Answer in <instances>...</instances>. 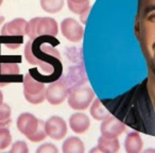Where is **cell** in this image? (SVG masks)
<instances>
[{
	"label": "cell",
	"mask_w": 155,
	"mask_h": 153,
	"mask_svg": "<svg viewBox=\"0 0 155 153\" xmlns=\"http://www.w3.org/2000/svg\"><path fill=\"white\" fill-rule=\"evenodd\" d=\"M39 36L30 39L25 47V58L31 65L38 66L44 72H52V75L61 73L62 64L61 55L58 50L53 49L50 45H46V42L51 36Z\"/></svg>",
	"instance_id": "6da1fadb"
},
{
	"label": "cell",
	"mask_w": 155,
	"mask_h": 153,
	"mask_svg": "<svg viewBox=\"0 0 155 153\" xmlns=\"http://www.w3.org/2000/svg\"><path fill=\"white\" fill-rule=\"evenodd\" d=\"M17 128L20 133L33 142L41 141L47 136L45 122L30 113H22L18 116Z\"/></svg>",
	"instance_id": "7a4b0ae2"
},
{
	"label": "cell",
	"mask_w": 155,
	"mask_h": 153,
	"mask_svg": "<svg viewBox=\"0 0 155 153\" xmlns=\"http://www.w3.org/2000/svg\"><path fill=\"white\" fill-rule=\"evenodd\" d=\"M58 33V22L51 17H35L28 22L27 35L30 39L39 36H56Z\"/></svg>",
	"instance_id": "3957f363"
},
{
	"label": "cell",
	"mask_w": 155,
	"mask_h": 153,
	"mask_svg": "<svg viewBox=\"0 0 155 153\" xmlns=\"http://www.w3.org/2000/svg\"><path fill=\"white\" fill-rule=\"evenodd\" d=\"M95 93L89 86H79L68 91V104L72 110L84 111L91 105Z\"/></svg>",
	"instance_id": "277c9868"
},
{
	"label": "cell",
	"mask_w": 155,
	"mask_h": 153,
	"mask_svg": "<svg viewBox=\"0 0 155 153\" xmlns=\"http://www.w3.org/2000/svg\"><path fill=\"white\" fill-rule=\"evenodd\" d=\"M46 86L44 82L35 80L30 73L24 78V96L31 104H41L46 99Z\"/></svg>",
	"instance_id": "5b68a950"
},
{
	"label": "cell",
	"mask_w": 155,
	"mask_h": 153,
	"mask_svg": "<svg viewBox=\"0 0 155 153\" xmlns=\"http://www.w3.org/2000/svg\"><path fill=\"white\" fill-rule=\"evenodd\" d=\"M24 75H20L18 64L0 61V87L7 86L10 83L24 82Z\"/></svg>",
	"instance_id": "8992f818"
},
{
	"label": "cell",
	"mask_w": 155,
	"mask_h": 153,
	"mask_svg": "<svg viewBox=\"0 0 155 153\" xmlns=\"http://www.w3.org/2000/svg\"><path fill=\"white\" fill-rule=\"evenodd\" d=\"M63 81L65 82V84L68 87V91L74 87L82 86V85L86 84L88 79H87L86 72L83 64L81 63L79 66H71L69 67V69L62 75Z\"/></svg>",
	"instance_id": "52a82bcc"
},
{
	"label": "cell",
	"mask_w": 155,
	"mask_h": 153,
	"mask_svg": "<svg viewBox=\"0 0 155 153\" xmlns=\"http://www.w3.org/2000/svg\"><path fill=\"white\" fill-rule=\"evenodd\" d=\"M67 96H68V87L62 79L50 83L46 89V99L52 105H58L63 103Z\"/></svg>",
	"instance_id": "ba28073f"
},
{
	"label": "cell",
	"mask_w": 155,
	"mask_h": 153,
	"mask_svg": "<svg viewBox=\"0 0 155 153\" xmlns=\"http://www.w3.org/2000/svg\"><path fill=\"white\" fill-rule=\"evenodd\" d=\"M28 22L24 18H16L7 22L1 29V36L7 38H18L24 41V36L27 34Z\"/></svg>",
	"instance_id": "9c48e42d"
},
{
	"label": "cell",
	"mask_w": 155,
	"mask_h": 153,
	"mask_svg": "<svg viewBox=\"0 0 155 153\" xmlns=\"http://www.w3.org/2000/svg\"><path fill=\"white\" fill-rule=\"evenodd\" d=\"M61 31L65 38L71 43H79L83 38L84 29L73 18H66L61 24Z\"/></svg>",
	"instance_id": "30bf717a"
},
{
	"label": "cell",
	"mask_w": 155,
	"mask_h": 153,
	"mask_svg": "<svg viewBox=\"0 0 155 153\" xmlns=\"http://www.w3.org/2000/svg\"><path fill=\"white\" fill-rule=\"evenodd\" d=\"M47 136L54 140H61L67 134V123L58 116H52L45 122Z\"/></svg>",
	"instance_id": "8fae6325"
},
{
	"label": "cell",
	"mask_w": 155,
	"mask_h": 153,
	"mask_svg": "<svg viewBox=\"0 0 155 153\" xmlns=\"http://www.w3.org/2000/svg\"><path fill=\"white\" fill-rule=\"evenodd\" d=\"M125 125L115 117H108L104 119L100 127V131L103 136L106 137H118L125 131Z\"/></svg>",
	"instance_id": "7c38bea8"
},
{
	"label": "cell",
	"mask_w": 155,
	"mask_h": 153,
	"mask_svg": "<svg viewBox=\"0 0 155 153\" xmlns=\"http://www.w3.org/2000/svg\"><path fill=\"white\" fill-rule=\"evenodd\" d=\"M69 125L71 130L77 134H83L89 129L91 121L87 115L83 113H74L69 118Z\"/></svg>",
	"instance_id": "4fadbf2b"
},
{
	"label": "cell",
	"mask_w": 155,
	"mask_h": 153,
	"mask_svg": "<svg viewBox=\"0 0 155 153\" xmlns=\"http://www.w3.org/2000/svg\"><path fill=\"white\" fill-rule=\"evenodd\" d=\"M143 141L141 136L137 132H131L127 134L124 140V148L127 153H139L142 150Z\"/></svg>",
	"instance_id": "5bb4252c"
},
{
	"label": "cell",
	"mask_w": 155,
	"mask_h": 153,
	"mask_svg": "<svg viewBox=\"0 0 155 153\" xmlns=\"http://www.w3.org/2000/svg\"><path fill=\"white\" fill-rule=\"evenodd\" d=\"M98 149L104 153H115L119 151L120 144L117 137H106L102 135L98 139Z\"/></svg>",
	"instance_id": "9a60e30c"
},
{
	"label": "cell",
	"mask_w": 155,
	"mask_h": 153,
	"mask_svg": "<svg viewBox=\"0 0 155 153\" xmlns=\"http://www.w3.org/2000/svg\"><path fill=\"white\" fill-rule=\"evenodd\" d=\"M85 147L80 138L71 136L68 137L63 144V152L64 153H84Z\"/></svg>",
	"instance_id": "2e32d148"
},
{
	"label": "cell",
	"mask_w": 155,
	"mask_h": 153,
	"mask_svg": "<svg viewBox=\"0 0 155 153\" xmlns=\"http://www.w3.org/2000/svg\"><path fill=\"white\" fill-rule=\"evenodd\" d=\"M91 115L96 120L103 121L104 119L108 118L110 116V113L104 108V105L99 99H96L91 108Z\"/></svg>",
	"instance_id": "e0dca14e"
},
{
	"label": "cell",
	"mask_w": 155,
	"mask_h": 153,
	"mask_svg": "<svg viewBox=\"0 0 155 153\" xmlns=\"http://www.w3.org/2000/svg\"><path fill=\"white\" fill-rule=\"evenodd\" d=\"M41 7L50 14L58 13L64 7V0H41Z\"/></svg>",
	"instance_id": "ac0fdd59"
},
{
	"label": "cell",
	"mask_w": 155,
	"mask_h": 153,
	"mask_svg": "<svg viewBox=\"0 0 155 153\" xmlns=\"http://www.w3.org/2000/svg\"><path fill=\"white\" fill-rule=\"evenodd\" d=\"M67 3H68L69 10H70L72 13L81 15V18H83L84 15H86L89 12V0L88 1H85V2H81V3L72 2V1L68 0Z\"/></svg>",
	"instance_id": "d6986e66"
},
{
	"label": "cell",
	"mask_w": 155,
	"mask_h": 153,
	"mask_svg": "<svg viewBox=\"0 0 155 153\" xmlns=\"http://www.w3.org/2000/svg\"><path fill=\"white\" fill-rule=\"evenodd\" d=\"M11 106L7 103L0 105V128H8L11 125Z\"/></svg>",
	"instance_id": "ffe728a7"
},
{
	"label": "cell",
	"mask_w": 155,
	"mask_h": 153,
	"mask_svg": "<svg viewBox=\"0 0 155 153\" xmlns=\"http://www.w3.org/2000/svg\"><path fill=\"white\" fill-rule=\"evenodd\" d=\"M12 136L8 128H0V150H5L11 145Z\"/></svg>",
	"instance_id": "44dd1931"
},
{
	"label": "cell",
	"mask_w": 155,
	"mask_h": 153,
	"mask_svg": "<svg viewBox=\"0 0 155 153\" xmlns=\"http://www.w3.org/2000/svg\"><path fill=\"white\" fill-rule=\"evenodd\" d=\"M11 153H28L29 152V148L27 146V144L25 141H16L15 144L12 146L11 150H10Z\"/></svg>",
	"instance_id": "7402d4cb"
},
{
	"label": "cell",
	"mask_w": 155,
	"mask_h": 153,
	"mask_svg": "<svg viewBox=\"0 0 155 153\" xmlns=\"http://www.w3.org/2000/svg\"><path fill=\"white\" fill-rule=\"evenodd\" d=\"M37 153H58V148L52 144H45L37 149Z\"/></svg>",
	"instance_id": "603a6c76"
},
{
	"label": "cell",
	"mask_w": 155,
	"mask_h": 153,
	"mask_svg": "<svg viewBox=\"0 0 155 153\" xmlns=\"http://www.w3.org/2000/svg\"><path fill=\"white\" fill-rule=\"evenodd\" d=\"M72 2H77V3H81V2H85V1H88V0H70Z\"/></svg>",
	"instance_id": "cb8c5ba5"
},
{
	"label": "cell",
	"mask_w": 155,
	"mask_h": 153,
	"mask_svg": "<svg viewBox=\"0 0 155 153\" xmlns=\"http://www.w3.org/2000/svg\"><path fill=\"white\" fill-rule=\"evenodd\" d=\"M3 103V95L2 93H1V91H0V105Z\"/></svg>",
	"instance_id": "d4e9b609"
},
{
	"label": "cell",
	"mask_w": 155,
	"mask_h": 153,
	"mask_svg": "<svg viewBox=\"0 0 155 153\" xmlns=\"http://www.w3.org/2000/svg\"><path fill=\"white\" fill-rule=\"evenodd\" d=\"M144 152L148 153V152H154L155 153V149H147V150H144Z\"/></svg>",
	"instance_id": "484cf974"
},
{
	"label": "cell",
	"mask_w": 155,
	"mask_h": 153,
	"mask_svg": "<svg viewBox=\"0 0 155 153\" xmlns=\"http://www.w3.org/2000/svg\"><path fill=\"white\" fill-rule=\"evenodd\" d=\"M5 22V17H2V16H0V26H1V24Z\"/></svg>",
	"instance_id": "4316f807"
},
{
	"label": "cell",
	"mask_w": 155,
	"mask_h": 153,
	"mask_svg": "<svg viewBox=\"0 0 155 153\" xmlns=\"http://www.w3.org/2000/svg\"><path fill=\"white\" fill-rule=\"evenodd\" d=\"M2 1H3V0H0V5H2Z\"/></svg>",
	"instance_id": "83f0119b"
}]
</instances>
